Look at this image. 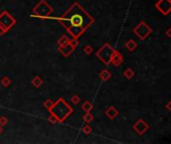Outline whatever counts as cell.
Masks as SVG:
<instances>
[{"label":"cell","instance_id":"1","mask_svg":"<svg viewBox=\"0 0 171 144\" xmlns=\"http://www.w3.org/2000/svg\"><path fill=\"white\" fill-rule=\"evenodd\" d=\"M90 21L89 16L77 6L71 8L63 18L65 26L75 36L79 35L89 25Z\"/></svg>","mask_w":171,"mask_h":144}]
</instances>
